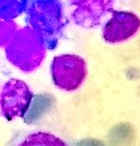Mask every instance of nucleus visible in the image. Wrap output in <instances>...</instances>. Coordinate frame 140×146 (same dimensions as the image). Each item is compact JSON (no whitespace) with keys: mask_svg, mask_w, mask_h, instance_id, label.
Masks as SVG:
<instances>
[{"mask_svg":"<svg viewBox=\"0 0 140 146\" xmlns=\"http://www.w3.org/2000/svg\"><path fill=\"white\" fill-rule=\"evenodd\" d=\"M14 141L12 146H68L62 138L45 131L28 132Z\"/></svg>","mask_w":140,"mask_h":146,"instance_id":"4","label":"nucleus"},{"mask_svg":"<svg viewBox=\"0 0 140 146\" xmlns=\"http://www.w3.org/2000/svg\"><path fill=\"white\" fill-rule=\"evenodd\" d=\"M140 28V18L130 11L112 10L111 18L102 30L103 39L108 43L115 44L127 41L137 33Z\"/></svg>","mask_w":140,"mask_h":146,"instance_id":"2","label":"nucleus"},{"mask_svg":"<svg viewBox=\"0 0 140 146\" xmlns=\"http://www.w3.org/2000/svg\"><path fill=\"white\" fill-rule=\"evenodd\" d=\"M74 146H106L101 140L94 138H84L78 141Z\"/></svg>","mask_w":140,"mask_h":146,"instance_id":"5","label":"nucleus"},{"mask_svg":"<svg viewBox=\"0 0 140 146\" xmlns=\"http://www.w3.org/2000/svg\"><path fill=\"white\" fill-rule=\"evenodd\" d=\"M51 75L54 84L64 91H74L84 82L87 75V64L75 54L56 56L51 64Z\"/></svg>","mask_w":140,"mask_h":146,"instance_id":"1","label":"nucleus"},{"mask_svg":"<svg viewBox=\"0 0 140 146\" xmlns=\"http://www.w3.org/2000/svg\"><path fill=\"white\" fill-rule=\"evenodd\" d=\"M72 20L78 26L91 28L101 22L108 12H112L114 0H74Z\"/></svg>","mask_w":140,"mask_h":146,"instance_id":"3","label":"nucleus"}]
</instances>
